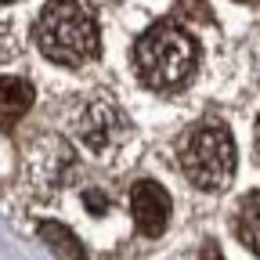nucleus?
<instances>
[{
  "label": "nucleus",
  "instance_id": "11",
  "mask_svg": "<svg viewBox=\"0 0 260 260\" xmlns=\"http://www.w3.org/2000/svg\"><path fill=\"white\" fill-rule=\"evenodd\" d=\"M242 4H260V0H242Z\"/></svg>",
  "mask_w": 260,
  "mask_h": 260
},
{
  "label": "nucleus",
  "instance_id": "12",
  "mask_svg": "<svg viewBox=\"0 0 260 260\" xmlns=\"http://www.w3.org/2000/svg\"><path fill=\"white\" fill-rule=\"evenodd\" d=\"M0 4H8V0H0Z\"/></svg>",
  "mask_w": 260,
  "mask_h": 260
},
{
  "label": "nucleus",
  "instance_id": "4",
  "mask_svg": "<svg viewBox=\"0 0 260 260\" xmlns=\"http://www.w3.org/2000/svg\"><path fill=\"white\" fill-rule=\"evenodd\" d=\"M80 138H83V145L90 152L109 155L130 138V123H126V116H123V109L116 102L98 98V102H90L83 109V116H80Z\"/></svg>",
  "mask_w": 260,
  "mask_h": 260
},
{
  "label": "nucleus",
  "instance_id": "2",
  "mask_svg": "<svg viewBox=\"0 0 260 260\" xmlns=\"http://www.w3.org/2000/svg\"><path fill=\"white\" fill-rule=\"evenodd\" d=\"M37 47L58 65H83L98 54V25L83 0H51L37 18Z\"/></svg>",
  "mask_w": 260,
  "mask_h": 260
},
{
  "label": "nucleus",
  "instance_id": "10",
  "mask_svg": "<svg viewBox=\"0 0 260 260\" xmlns=\"http://www.w3.org/2000/svg\"><path fill=\"white\" fill-rule=\"evenodd\" d=\"M256 148H260V123H256Z\"/></svg>",
  "mask_w": 260,
  "mask_h": 260
},
{
  "label": "nucleus",
  "instance_id": "7",
  "mask_svg": "<svg viewBox=\"0 0 260 260\" xmlns=\"http://www.w3.org/2000/svg\"><path fill=\"white\" fill-rule=\"evenodd\" d=\"M239 239L260 256V191L249 195L239 210Z\"/></svg>",
  "mask_w": 260,
  "mask_h": 260
},
{
  "label": "nucleus",
  "instance_id": "9",
  "mask_svg": "<svg viewBox=\"0 0 260 260\" xmlns=\"http://www.w3.org/2000/svg\"><path fill=\"white\" fill-rule=\"evenodd\" d=\"M199 260H224V253H220V249H217L213 242H206V246H203V256H199Z\"/></svg>",
  "mask_w": 260,
  "mask_h": 260
},
{
  "label": "nucleus",
  "instance_id": "6",
  "mask_svg": "<svg viewBox=\"0 0 260 260\" xmlns=\"http://www.w3.org/2000/svg\"><path fill=\"white\" fill-rule=\"evenodd\" d=\"M32 105V87L18 76H0V126H15Z\"/></svg>",
  "mask_w": 260,
  "mask_h": 260
},
{
  "label": "nucleus",
  "instance_id": "1",
  "mask_svg": "<svg viewBox=\"0 0 260 260\" xmlns=\"http://www.w3.org/2000/svg\"><path fill=\"white\" fill-rule=\"evenodd\" d=\"M199 65V47L177 25H152L134 47V69L152 90H177Z\"/></svg>",
  "mask_w": 260,
  "mask_h": 260
},
{
  "label": "nucleus",
  "instance_id": "8",
  "mask_svg": "<svg viewBox=\"0 0 260 260\" xmlns=\"http://www.w3.org/2000/svg\"><path fill=\"white\" fill-rule=\"evenodd\" d=\"M40 235H44V239H47V242L65 256V260H87L83 246L76 242V235L69 232V228H61V224H54V220H51V224H40Z\"/></svg>",
  "mask_w": 260,
  "mask_h": 260
},
{
  "label": "nucleus",
  "instance_id": "5",
  "mask_svg": "<svg viewBox=\"0 0 260 260\" xmlns=\"http://www.w3.org/2000/svg\"><path fill=\"white\" fill-rule=\"evenodd\" d=\"M130 213H134V224L145 235H159L170 224V195L155 181H138L130 191Z\"/></svg>",
  "mask_w": 260,
  "mask_h": 260
},
{
  "label": "nucleus",
  "instance_id": "3",
  "mask_svg": "<svg viewBox=\"0 0 260 260\" xmlns=\"http://www.w3.org/2000/svg\"><path fill=\"white\" fill-rule=\"evenodd\" d=\"M181 170L195 188L220 191L235 177V138H232V130L220 126V123L191 126L181 141Z\"/></svg>",
  "mask_w": 260,
  "mask_h": 260
}]
</instances>
